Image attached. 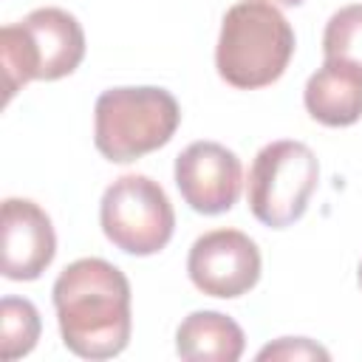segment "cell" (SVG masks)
Listing matches in <instances>:
<instances>
[{
	"label": "cell",
	"instance_id": "8fae6325",
	"mask_svg": "<svg viewBox=\"0 0 362 362\" xmlns=\"http://www.w3.org/2000/svg\"><path fill=\"white\" fill-rule=\"evenodd\" d=\"M243 348V328L221 311H192L175 331V351L187 362H235Z\"/></svg>",
	"mask_w": 362,
	"mask_h": 362
},
{
	"label": "cell",
	"instance_id": "277c9868",
	"mask_svg": "<svg viewBox=\"0 0 362 362\" xmlns=\"http://www.w3.org/2000/svg\"><path fill=\"white\" fill-rule=\"evenodd\" d=\"M181 122L175 96L164 88H110L93 107V144L116 164L136 161L164 147Z\"/></svg>",
	"mask_w": 362,
	"mask_h": 362
},
{
	"label": "cell",
	"instance_id": "5bb4252c",
	"mask_svg": "<svg viewBox=\"0 0 362 362\" xmlns=\"http://www.w3.org/2000/svg\"><path fill=\"white\" fill-rule=\"evenodd\" d=\"M257 359H286V362H305V359H331V354L322 348V345H317V342H311V339H305V337H283V339H277V342H272V345H266V348H260L257 351Z\"/></svg>",
	"mask_w": 362,
	"mask_h": 362
},
{
	"label": "cell",
	"instance_id": "6da1fadb",
	"mask_svg": "<svg viewBox=\"0 0 362 362\" xmlns=\"http://www.w3.org/2000/svg\"><path fill=\"white\" fill-rule=\"evenodd\" d=\"M54 308L62 342L82 359H110L130 342V283L102 257L65 266L54 283Z\"/></svg>",
	"mask_w": 362,
	"mask_h": 362
},
{
	"label": "cell",
	"instance_id": "4fadbf2b",
	"mask_svg": "<svg viewBox=\"0 0 362 362\" xmlns=\"http://www.w3.org/2000/svg\"><path fill=\"white\" fill-rule=\"evenodd\" d=\"M322 54L325 59L362 74V3L331 14L322 34Z\"/></svg>",
	"mask_w": 362,
	"mask_h": 362
},
{
	"label": "cell",
	"instance_id": "52a82bcc",
	"mask_svg": "<svg viewBox=\"0 0 362 362\" xmlns=\"http://www.w3.org/2000/svg\"><path fill=\"white\" fill-rule=\"evenodd\" d=\"M187 272L198 291L232 300L252 291L260 280V252L249 235L238 229H215L192 243Z\"/></svg>",
	"mask_w": 362,
	"mask_h": 362
},
{
	"label": "cell",
	"instance_id": "2e32d148",
	"mask_svg": "<svg viewBox=\"0 0 362 362\" xmlns=\"http://www.w3.org/2000/svg\"><path fill=\"white\" fill-rule=\"evenodd\" d=\"M359 286H362V263H359Z\"/></svg>",
	"mask_w": 362,
	"mask_h": 362
},
{
	"label": "cell",
	"instance_id": "7a4b0ae2",
	"mask_svg": "<svg viewBox=\"0 0 362 362\" xmlns=\"http://www.w3.org/2000/svg\"><path fill=\"white\" fill-rule=\"evenodd\" d=\"M291 54L294 31L272 3L243 0L223 14L215 68L232 88L255 90L277 82Z\"/></svg>",
	"mask_w": 362,
	"mask_h": 362
},
{
	"label": "cell",
	"instance_id": "8992f818",
	"mask_svg": "<svg viewBox=\"0 0 362 362\" xmlns=\"http://www.w3.org/2000/svg\"><path fill=\"white\" fill-rule=\"evenodd\" d=\"M99 223L116 249L147 257L170 243L175 212L158 181L130 173L105 189L99 204Z\"/></svg>",
	"mask_w": 362,
	"mask_h": 362
},
{
	"label": "cell",
	"instance_id": "9a60e30c",
	"mask_svg": "<svg viewBox=\"0 0 362 362\" xmlns=\"http://www.w3.org/2000/svg\"><path fill=\"white\" fill-rule=\"evenodd\" d=\"M263 3H272V6H300L303 0H263Z\"/></svg>",
	"mask_w": 362,
	"mask_h": 362
},
{
	"label": "cell",
	"instance_id": "5b68a950",
	"mask_svg": "<svg viewBox=\"0 0 362 362\" xmlns=\"http://www.w3.org/2000/svg\"><path fill=\"white\" fill-rule=\"evenodd\" d=\"M320 181V161L303 141L266 144L249 170V209L272 229H286L303 218Z\"/></svg>",
	"mask_w": 362,
	"mask_h": 362
},
{
	"label": "cell",
	"instance_id": "7c38bea8",
	"mask_svg": "<svg viewBox=\"0 0 362 362\" xmlns=\"http://www.w3.org/2000/svg\"><path fill=\"white\" fill-rule=\"evenodd\" d=\"M40 339V314L23 297H3L0 303V356L6 362L25 356Z\"/></svg>",
	"mask_w": 362,
	"mask_h": 362
},
{
	"label": "cell",
	"instance_id": "9c48e42d",
	"mask_svg": "<svg viewBox=\"0 0 362 362\" xmlns=\"http://www.w3.org/2000/svg\"><path fill=\"white\" fill-rule=\"evenodd\" d=\"M57 255L51 218L28 198L3 201V277L37 280Z\"/></svg>",
	"mask_w": 362,
	"mask_h": 362
},
{
	"label": "cell",
	"instance_id": "ba28073f",
	"mask_svg": "<svg viewBox=\"0 0 362 362\" xmlns=\"http://www.w3.org/2000/svg\"><path fill=\"white\" fill-rule=\"evenodd\" d=\"M175 187L201 215L229 212L243 187L240 158L218 141H192L175 158Z\"/></svg>",
	"mask_w": 362,
	"mask_h": 362
},
{
	"label": "cell",
	"instance_id": "3957f363",
	"mask_svg": "<svg viewBox=\"0 0 362 362\" xmlns=\"http://www.w3.org/2000/svg\"><path fill=\"white\" fill-rule=\"evenodd\" d=\"M85 57V31L74 14L62 8H34L20 23L0 28L3 102H8L31 79H62L79 68Z\"/></svg>",
	"mask_w": 362,
	"mask_h": 362
},
{
	"label": "cell",
	"instance_id": "30bf717a",
	"mask_svg": "<svg viewBox=\"0 0 362 362\" xmlns=\"http://www.w3.org/2000/svg\"><path fill=\"white\" fill-rule=\"evenodd\" d=\"M305 110L325 127H348L362 119V74L325 59L317 68L303 93Z\"/></svg>",
	"mask_w": 362,
	"mask_h": 362
}]
</instances>
